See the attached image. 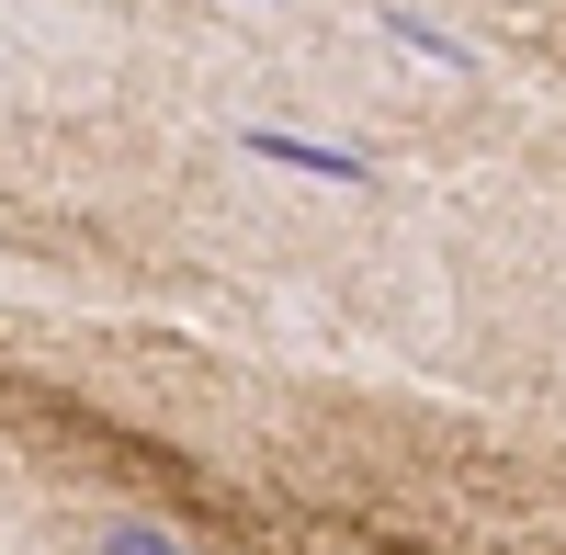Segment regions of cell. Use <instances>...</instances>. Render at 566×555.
I'll return each instance as SVG.
<instances>
[{
	"mask_svg": "<svg viewBox=\"0 0 566 555\" xmlns=\"http://www.w3.org/2000/svg\"><path fill=\"white\" fill-rule=\"evenodd\" d=\"M250 159L306 170V181H363V148H317V136H295V125H250Z\"/></svg>",
	"mask_w": 566,
	"mask_h": 555,
	"instance_id": "obj_1",
	"label": "cell"
}]
</instances>
